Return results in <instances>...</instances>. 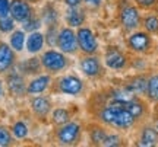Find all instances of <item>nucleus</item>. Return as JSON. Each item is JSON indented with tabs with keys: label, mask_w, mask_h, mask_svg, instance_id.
Wrapping results in <instances>:
<instances>
[{
	"label": "nucleus",
	"mask_w": 158,
	"mask_h": 147,
	"mask_svg": "<svg viewBox=\"0 0 158 147\" xmlns=\"http://www.w3.org/2000/svg\"><path fill=\"white\" fill-rule=\"evenodd\" d=\"M100 119L104 124L118 128V130H127L136 122V119L132 117V114L124 109L122 105L116 102H110L106 108H102L100 112Z\"/></svg>",
	"instance_id": "1"
},
{
	"label": "nucleus",
	"mask_w": 158,
	"mask_h": 147,
	"mask_svg": "<svg viewBox=\"0 0 158 147\" xmlns=\"http://www.w3.org/2000/svg\"><path fill=\"white\" fill-rule=\"evenodd\" d=\"M81 137V125L76 122H66L62 125V128L57 133V138L60 144L64 146H72L75 143H78Z\"/></svg>",
	"instance_id": "2"
},
{
	"label": "nucleus",
	"mask_w": 158,
	"mask_h": 147,
	"mask_svg": "<svg viewBox=\"0 0 158 147\" xmlns=\"http://www.w3.org/2000/svg\"><path fill=\"white\" fill-rule=\"evenodd\" d=\"M79 48L86 54H94L98 50V41L89 28H79L76 34Z\"/></svg>",
	"instance_id": "3"
},
{
	"label": "nucleus",
	"mask_w": 158,
	"mask_h": 147,
	"mask_svg": "<svg viewBox=\"0 0 158 147\" xmlns=\"http://www.w3.org/2000/svg\"><path fill=\"white\" fill-rule=\"evenodd\" d=\"M57 45L66 54H73L78 50L76 34L70 28H63L57 35Z\"/></svg>",
	"instance_id": "4"
},
{
	"label": "nucleus",
	"mask_w": 158,
	"mask_h": 147,
	"mask_svg": "<svg viewBox=\"0 0 158 147\" xmlns=\"http://www.w3.org/2000/svg\"><path fill=\"white\" fill-rule=\"evenodd\" d=\"M127 45L135 52H148L149 48L152 47V38L147 31L145 32H135L129 37Z\"/></svg>",
	"instance_id": "5"
},
{
	"label": "nucleus",
	"mask_w": 158,
	"mask_h": 147,
	"mask_svg": "<svg viewBox=\"0 0 158 147\" xmlns=\"http://www.w3.org/2000/svg\"><path fill=\"white\" fill-rule=\"evenodd\" d=\"M41 61H43V66H44L47 70H50V72H60L63 68L66 67V57L63 56L62 52H57L54 50H50L47 51L43 58H41Z\"/></svg>",
	"instance_id": "6"
},
{
	"label": "nucleus",
	"mask_w": 158,
	"mask_h": 147,
	"mask_svg": "<svg viewBox=\"0 0 158 147\" xmlns=\"http://www.w3.org/2000/svg\"><path fill=\"white\" fill-rule=\"evenodd\" d=\"M120 21H122V25L124 26V29L133 31L141 23V13H139V10L136 9L135 6L129 5L122 9V12H120Z\"/></svg>",
	"instance_id": "7"
},
{
	"label": "nucleus",
	"mask_w": 158,
	"mask_h": 147,
	"mask_svg": "<svg viewBox=\"0 0 158 147\" xmlns=\"http://www.w3.org/2000/svg\"><path fill=\"white\" fill-rule=\"evenodd\" d=\"M59 89H60V92L66 93V95L76 96V95H79V93L82 92L84 83H82V80L79 79L78 76L69 74V76H64V77L60 79V82H59Z\"/></svg>",
	"instance_id": "8"
},
{
	"label": "nucleus",
	"mask_w": 158,
	"mask_h": 147,
	"mask_svg": "<svg viewBox=\"0 0 158 147\" xmlns=\"http://www.w3.org/2000/svg\"><path fill=\"white\" fill-rule=\"evenodd\" d=\"M106 64L107 67L113 68V70H122V68L126 66V56H124L122 51H118L117 48H110V50L106 52Z\"/></svg>",
	"instance_id": "9"
},
{
	"label": "nucleus",
	"mask_w": 158,
	"mask_h": 147,
	"mask_svg": "<svg viewBox=\"0 0 158 147\" xmlns=\"http://www.w3.org/2000/svg\"><path fill=\"white\" fill-rule=\"evenodd\" d=\"M10 15L15 21H19V22H23L27 21L29 16H31V7L27 2L23 0H13L10 3Z\"/></svg>",
	"instance_id": "10"
},
{
	"label": "nucleus",
	"mask_w": 158,
	"mask_h": 147,
	"mask_svg": "<svg viewBox=\"0 0 158 147\" xmlns=\"http://www.w3.org/2000/svg\"><path fill=\"white\" fill-rule=\"evenodd\" d=\"M81 70H82L84 74L88 76V77H97L98 74L101 73L100 60L94 56L85 57V58H82V61H81Z\"/></svg>",
	"instance_id": "11"
},
{
	"label": "nucleus",
	"mask_w": 158,
	"mask_h": 147,
	"mask_svg": "<svg viewBox=\"0 0 158 147\" xmlns=\"http://www.w3.org/2000/svg\"><path fill=\"white\" fill-rule=\"evenodd\" d=\"M138 144L143 147L158 146V130L155 127H151V125L143 127L141 131V137H139Z\"/></svg>",
	"instance_id": "12"
},
{
	"label": "nucleus",
	"mask_w": 158,
	"mask_h": 147,
	"mask_svg": "<svg viewBox=\"0 0 158 147\" xmlns=\"http://www.w3.org/2000/svg\"><path fill=\"white\" fill-rule=\"evenodd\" d=\"M13 60H15V54L12 48L7 44H0V73L6 72L7 68L13 64Z\"/></svg>",
	"instance_id": "13"
},
{
	"label": "nucleus",
	"mask_w": 158,
	"mask_h": 147,
	"mask_svg": "<svg viewBox=\"0 0 158 147\" xmlns=\"http://www.w3.org/2000/svg\"><path fill=\"white\" fill-rule=\"evenodd\" d=\"M147 98L151 102L158 103V73L151 74L148 77V83H147V92H145Z\"/></svg>",
	"instance_id": "14"
},
{
	"label": "nucleus",
	"mask_w": 158,
	"mask_h": 147,
	"mask_svg": "<svg viewBox=\"0 0 158 147\" xmlns=\"http://www.w3.org/2000/svg\"><path fill=\"white\" fill-rule=\"evenodd\" d=\"M147 83H148V77L145 76H138L127 85V89H129L133 95H145L147 92Z\"/></svg>",
	"instance_id": "15"
},
{
	"label": "nucleus",
	"mask_w": 158,
	"mask_h": 147,
	"mask_svg": "<svg viewBox=\"0 0 158 147\" xmlns=\"http://www.w3.org/2000/svg\"><path fill=\"white\" fill-rule=\"evenodd\" d=\"M44 45V35L40 32H31L27 40V48L29 52H38Z\"/></svg>",
	"instance_id": "16"
},
{
	"label": "nucleus",
	"mask_w": 158,
	"mask_h": 147,
	"mask_svg": "<svg viewBox=\"0 0 158 147\" xmlns=\"http://www.w3.org/2000/svg\"><path fill=\"white\" fill-rule=\"evenodd\" d=\"M66 21L70 26H81L85 21V15L82 10H79L78 7H70L66 12Z\"/></svg>",
	"instance_id": "17"
},
{
	"label": "nucleus",
	"mask_w": 158,
	"mask_h": 147,
	"mask_svg": "<svg viewBox=\"0 0 158 147\" xmlns=\"http://www.w3.org/2000/svg\"><path fill=\"white\" fill-rule=\"evenodd\" d=\"M50 83V77L48 76H40L37 79H34L28 86V92L29 93H41L48 87Z\"/></svg>",
	"instance_id": "18"
},
{
	"label": "nucleus",
	"mask_w": 158,
	"mask_h": 147,
	"mask_svg": "<svg viewBox=\"0 0 158 147\" xmlns=\"http://www.w3.org/2000/svg\"><path fill=\"white\" fill-rule=\"evenodd\" d=\"M7 83H9V89H10L15 95H21V93H23V91H25L23 79L19 74H10L9 79H7Z\"/></svg>",
	"instance_id": "19"
},
{
	"label": "nucleus",
	"mask_w": 158,
	"mask_h": 147,
	"mask_svg": "<svg viewBox=\"0 0 158 147\" xmlns=\"http://www.w3.org/2000/svg\"><path fill=\"white\" fill-rule=\"evenodd\" d=\"M32 109H34L35 114H38V115H45V114L50 111V102L47 98H35L32 99Z\"/></svg>",
	"instance_id": "20"
},
{
	"label": "nucleus",
	"mask_w": 158,
	"mask_h": 147,
	"mask_svg": "<svg viewBox=\"0 0 158 147\" xmlns=\"http://www.w3.org/2000/svg\"><path fill=\"white\" fill-rule=\"evenodd\" d=\"M143 28L148 34H158V16L148 15L143 17Z\"/></svg>",
	"instance_id": "21"
},
{
	"label": "nucleus",
	"mask_w": 158,
	"mask_h": 147,
	"mask_svg": "<svg viewBox=\"0 0 158 147\" xmlns=\"http://www.w3.org/2000/svg\"><path fill=\"white\" fill-rule=\"evenodd\" d=\"M23 44H25V35L22 31H15L10 37V45L16 51H22Z\"/></svg>",
	"instance_id": "22"
},
{
	"label": "nucleus",
	"mask_w": 158,
	"mask_h": 147,
	"mask_svg": "<svg viewBox=\"0 0 158 147\" xmlns=\"http://www.w3.org/2000/svg\"><path fill=\"white\" fill-rule=\"evenodd\" d=\"M106 138H107L106 130H102V128H94V130L91 131V140L97 146H102V143L106 141Z\"/></svg>",
	"instance_id": "23"
},
{
	"label": "nucleus",
	"mask_w": 158,
	"mask_h": 147,
	"mask_svg": "<svg viewBox=\"0 0 158 147\" xmlns=\"http://www.w3.org/2000/svg\"><path fill=\"white\" fill-rule=\"evenodd\" d=\"M69 118H70V117H69V112L66 109L59 108V109H56V111L53 112V121L59 125H63V124H66V122H69Z\"/></svg>",
	"instance_id": "24"
},
{
	"label": "nucleus",
	"mask_w": 158,
	"mask_h": 147,
	"mask_svg": "<svg viewBox=\"0 0 158 147\" xmlns=\"http://www.w3.org/2000/svg\"><path fill=\"white\" fill-rule=\"evenodd\" d=\"M43 16H44V22L48 23V25H54L57 21V13L51 6H47V7H45Z\"/></svg>",
	"instance_id": "25"
},
{
	"label": "nucleus",
	"mask_w": 158,
	"mask_h": 147,
	"mask_svg": "<svg viewBox=\"0 0 158 147\" xmlns=\"http://www.w3.org/2000/svg\"><path fill=\"white\" fill-rule=\"evenodd\" d=\"M13 28H15L13 17H9V16L0 17V31L2 32H10Z\"/></svg>",
	"instance_id": "26"
},
{
	"label": "nucleus",
	"mask_w": 158,
	"mask_h": 147,
	"mask_svg": "<svg viewBox=\"0 0 158 147\" xmlns=\"http://www.w3.org/2000/svg\"><path fill=\"white\" fill-rule=\"evenodd\" d=\"M40 26H41V22H40L37 17H32V16H29L27 21H23V29L25 31H35V29H38Z\"/></svg>",
	"instance_id": "27"
},
{
	"label": "nucleus",
	"mask_w": 158,
	"mask_h": 147,
	"mask_svg": "<svg viewBox=\"0 0 158 147\" xmlns=\"http://www.w3.org/2000/svg\"><path fill=\"white\" fill-rule=\"evenodd\" d=\"M23 68H25V72H28V73H37L40 70L38 58H31V60H28L27 63H23Z\"/></svg>",
	"instance_id": "28"
},
{
	"label": "nucleus",
	"mask_w": 158,
	"mask_h": 147,
	"mask_svg": "<svg viewBox=\"0 0 158 147\" xmlns=\"http://www.w3.org/2000/svg\"><path fill=\"white\" fill-rule=\"evenodd\" d=\"M13 134H15V137H18V138L27 137V134H28L27 125L23 124V122H16V124L13 125Z\"/></svg>",
	"instance_id": "29"
},
{
	"label": "nucleus",
	"mask_w": 158,
	"mask_h": 147,
	"mask_svg": "<svg viewBox=\"0 0 158 147\" xmlns=\"http://www.w3.org/2000/svg\"><path fill=\"white\" fill-rule=\"evenodd\" d=\"M12 143V137L5 127H0V146H9Z\"/></svg>",
	"instance_id": "30"
},
{
	"label": "nucleus",
	"mask_w": 158,
	"mask_h": 147,
	"mask_svg": "<svg viewBox=\"0 0 158 147\" xmlns=\"http://www.w3.org/2000/svg\"><path fill=\"white\" fill-rule=\"evenodd\" d=\"M57 31L54 28V25H51L50 28H48V32H47V42H48V45L53 47L57 44Z\"/></svg>",
	"instance_id": "31"
},
{
	"label": "nucleus",
	"mask_w": 158,
	"mask_h": 147,
	"mask_svg": "<svg viewBox=\"0 0 158 147\" xmlns=\"http://www.w3.org/2000/svg\"><path fill=\"white\" fill-rule=\"evenodd\" d=\"M122 140H120V137L118 136H116V134H114V136H108L107 134V138H106V141L102 143V146H107V147H111V146H120V144H122Z\"/></svg>",
	"instance_id": "32"
},
{
	"label": "nucleus",
	"mask_w": 158,
	"mask_h": 147,
	"mask_svg": "<svg viewBox=\"0 0 158 147\" xmlns=\"http://www.w3.org/2000/svg\"><path fill=\"white\" fill-rule=\"evenodd\" d=\"M10 10V3L9 0H0V17L7 16Z\"/></svg>",
	"instance_id": "33"
},
{
	"label": "nucleus",
	"mask_w": 158,
	"mask_h": 147,
	"mask_svg": "<svg viewBox=\"0 0 158 147\" xmlns=\"http://www.w3.org/2000/svg\"><path fill=\"white\" fill-rule=\"evenodd\" d=\"M141 6H145V7H151V6L155 3V0H136Z\"/></svg>",
	"instance_id": "34"
},
{
	"label": "nucleus",
	"mask_w": 158,
	"mask_h": 147,
	"mask_svg": "<svg viewBox=\"0 0 158 147\" xmlns=\"http://www.w3.org/2000/svg\"><path fill=\"white\" fill-rule=\"evenodd\" d=\"M81 2L82 0H64V3L69 6V7H78L81 5Z\"/></svg>",
	"instance_id": "35"
},
{
	"label": "nucleus",
	"mask_w": 158,
	"mask_h": 147,
	"mask_svg": "<svg viewBox=\"0 0 158 147\" xmlns=\"http://www.w3.org/2000/svg\"><path fill=\"white\" fill-rule=\"evenodd\" d=\"M85 3L95 7V6H100V5H101V0H85Z\"/></svg>",
	"instance_id": "36"
},
{
	"label": "nucleus",
	"mask_w": 158,
	"mask_h": 147,
	"mask_svg": "<svg viewBox=\"0 0 158 147\" xmlns=\"http://www.w3.org/2000/svg\"><path fill=\"white\" fill-rule=\"evenodd\" d=\"M2 92H3V87H2V82H0V95H2Z\"/></svg>",
	"instance_id": "37"
},
{
	"label": "nucleus",
	"mask_w": 158,
	"mask_h": 147,
	"mask_svg": "<svg viewBox=\"0 0 158 147\" xmlns=\"http://www.w3.org/2000/svg\"><path fill=\"white\" fill-rule=\"evenodd\" d=\"M154 127H155V128H157V130H158V119H157V121H155V125H154Z\"/></svg>",
	"instance_id": "38"
}]
</instances>
